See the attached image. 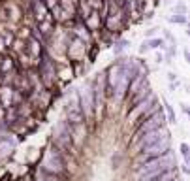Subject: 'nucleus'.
<instances>
[{
    "mask_svg": "<svg viewBox=\"0 0 190 181\" xmlns=\"http://www.w3.org/2000/svg\"><path fill=\"white\" fill-rule=\"evenodd\" d=\"M171 168H173V158L167 155V153H164V155H160V157H154V161L147 162L145 166H141V168L138 170L139 181H147V179L158 175V174H162V172H167V170H171Z\"/></svg>",
    "mask_w": 190,
    "mask_h": 181,
    "instance_id": "f257e3e1",
    "label": "nucleus"
},
{
    "mask_svg": "<svg viewBox=\"0 0 190 181\" xmlns=\"http://www.w3.org/2000/svg\"><path fill=\"white\" fill-rule=\"evenodd\" d=\"M167 149H170V138H162L160 142L156 143H151L147 147H141V158H151V157H160L164 153H167Z\"/></svg>",
    "mask_w": 190,
    "mask_h": 181,
    "instance_id": "f03ea898",
    "label": "nucleus"
},
{
    "mask_svg": "<svg viewBox=\"0 0 190 181\" xmlns=\"http://www.w3.org/2000/svg\"><path fill=\"white\" fill-rule=\"evenodd\" d=\"M162 123H164V115H162V113H156L152 119H149V121H147V123H145L143 127L138 130L136 138H139V136L147 134V132H151V130H154V128H160V127H162Z\"/></svg>",
    "mask_w": 190,
    "mask_h": 181,
    "instance_id": "7ed1b4c3",
    "label": "nucleus"
},
{
    "mask_svg": "<svg viewBox=\"0 0 190 181\" xmlns=\"http://www.w3.org/2000/svg\"><path fill=\"white\" fill-rule=\"evenodd\" d=\"M147 181H177V174L173 172V168H171V170H167V172H162V174L154 175V177H151Z\"/></svg>",
    "mask_w": 190,
    "mask_h": 181,
    "instance_id": "20e7f679",
    "label": "nucleus"
}]
</instances>
